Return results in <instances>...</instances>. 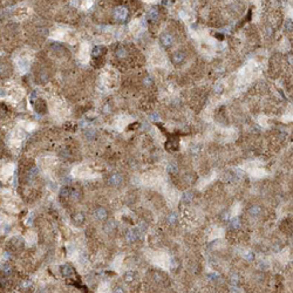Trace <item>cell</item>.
<instances>
[{"label": "cell", "instance_id": "obj_1", "mask_svg": "<svg viewBox=\"0 0 293 293\" xmlns=\"http://www.w3.org/2000/svg\"><path fill=\"white\" fill-rule=\"evenodd\" d=\"M127 15H128V9L123 7V6H118L114 9V18L118 21H123L127 19Z\"/></svg>", "mask_w": 293, "mask_h": 293}, {"label": "cell", "instance_id": "obj_2", "mask_svg": "<svg viewBox=\"0 0 293 293\" xmlns=\"http://www.w3.org/2000/svg\"><path fill=\"white\" fill-rule=\"evenodd\" d=\"M60 272H61V275H62L63 277L69 278V277H73V275H74V268H73L71 265H68V264H63V265H61V267H60Z\"/></svg>", "mask_w": 293, "mask_h": 293}, {"label": "cell", "instance_id": "obj_3", "mask_svg": "<svg viewBox=\"0 0 293 293\" xmlns=\"http://www.w3.org/2000/svg\"><path fill=\"white\" fill-rule=\"evenodd\" d=\"M123 181V176L121 174H113L110 177H109V184L112 185H120Z\"/></svg>", "mask_w": 293, "mask_h": 293}, {"label": "cell", "instance_id": "obj_4", "mask_svg": "<svg viewBox=\"0 0 293 293\" xmlns=\"http://www.w3.org/2000/svg\"><path fill=\"white\" fill-rule=\"evenodd\" d=\"M161 42H162V45L164 47H170L172 45V42H174V38L170 35L169 33H165V34H163L161 36Z\"/></svg>", "mask_w": 293, "mask_h": 293}, {"label": "cell", "instance_id": "obj_5", "mask_svg": "<svg viewBox=\"0 0 293 293\" xmlns=\"http://www.w3.org/2000/svg\"><path fill=\"white\" fill-rule=\"evenodd\" d=\"M95 217L98 221H105L108 217V212H107V210L105 208H98L95 210Z\"/></svg>", "mask_w": 293, "mask_h": 293}, {"label": "cell", "instance_id": "obj_6", "mask_svg": "<svg viewBox=\"0 0 293 293\" xmlns=\"http://www.w3.org/2000/svg\"><path fill=\"white\" fill-rule=\"evenodd\" d=\"M105 53H106V47H103V46H95L94 49H93V52H92V55H93L94 59H98V56H101L102 54Z\"/></svg>", "mask_w": 293, "mask_h": 293}, {"label": "cell", "instance_id": "obj_7", "mask_svg": "<svg viewBox=\"0 0 293 293\" xmlns=\"http://www.w3.org/2000/svg\"><path fill=\"white\" fill-rule=\"evenodd\" d=\"M125 238H127V240L129 243H134V241H136L138 239V233H137L136 230H129L127 232V235H125Z\"/></svg>", "mask_w": 293, "mask_h": 293}, {"label": "cell", "instance_id": "obj_8", "mask_svg": "<svg viewBox=\"0 0 293 293\" xmlns=\"http://www.w3.org/2000/svg\"><path fill=\"white\" fill-rule=\"evenodd\" d=\"M167 144V149L168 150H177L178 149V138L177 137H172L170 138Z\"/></svg>", "mask_w": 293, "mask_h": 293}, {"label": "cell", "instance_id": "obj_9", "mask_svg": "<svg viewBox=\"0 0 293 293\" xmlns=\"http://www.w3.org/2000/svg\"><path fill=\"white\" fill-rule=\"evenodd\" d=\"M85 219H86L85 218V215L82 212H78L73 216V222H74L75 225H82L85 223Z\"/></svg>", "mask_w": 293, "mask_h": 293}, {"label": "cell", "instance_id": "obj_10", "mask_svg": "<svg viewBox=\"0 0 293 293\" xmlns=\"http://www.w3.org/2000/svg\"><path fill=\"white\" fill-rule=\"evenodd\" d=\"M184 59H185V55L182 53V52H176V53L174 54V56H172V62L175 63V65H178V63L183 62Z\"/></svg>", "mask_w": 293, "mask_h": 293}, {"label": "cell", "instance_id": "obj_11", "mask_svg": "<svg viewBox=\"0 0 293 293\" xmlns=\"http://www.w3.org/2000/svg\"><path fill=\"white\" fill-rule=\"evenodd\" d=\"M11 244L13 245L14 249H19V248L24 246V240H22V238H20V237H14V238L11 239Z\"/></svg>", "mask_w": 293, "mask_h": 293}, {"label": "cell", "instance_id": "obj_12", "mask_svg": "<svg viewBox=\"0 0 293 293\" xmlns=\"http://www.w3.org/2000/svg\"><path fill=\"white\" fill-rule=\"evenodd\" d=\"M135 277H136L135 272H133V271H128V272H125V275H123V279H125V283L132 284L134 280H135Z\"/></svg>", "mask_w": 293, "mask_h": 293}, {"label": "cell", "instance_id": "obj_13", "mask_svg": "<svg viewBox=\"0 0 293 293\" xmlns=\"http://www.w3.org/2000/svg\"><path fill=\"white\" fill-rule=\"evenodd\" d=\"M250 215L251 216H253V217H258L260 213H261V208L260 206H258V205H253V206H251L250 208Z\"/></svg>", "mask_w": 293, "mask_h": 293}, {"label": "cell", "instance_id": "obj_14", "mask_svg": "<svg viewBox=\"0 0 293 293\" xmlns=\"http://www.w3.org/2000/svg\"><path fill=\"white\" fill-rule=\"evenodd\" d=\"M71 192H72V188L69 187H63L61 190H60V196L62 198H69L71 197Z\"/></svg>", "mask_w": 293, "mask_h": 293}, {"label": "cell", "instance_id": "obj_15", "mask_svg": "<svg viewBox=\"0 0 293 293\" xmlns=\"http://www.w3.org/2000/svg\"><path fill=\"white\" fill-rule=\"evenodd\" d=\"M115 55L118 58V59H123V58L127 56V49H125V47H118V48L116 49Z\"/></svg>", "mask_w": 293, "mask_h": 293}, {"label": "cell", "instance_id": "obj_16", "mask_svg": "<svg viewBox=\"0 0 293 293\" xmlns=\"http://www.w3.org/2000/svg\"><path fill=\"white\" fill-rule=\"evenodd\" d=\"M158 19V12L156 9H151L150 12L148 13V20L150 21H157Z\"/></svg>", "mask_w": 293, "mask_h": 293}, {"label": "cell", "instance_id": "obj_17", "mask_svg": "<svg viewBox=\"0 0 293 293\" xmlns=\"http://www.w3.org/2000/svg\"><path fill=\"white\" fill-rule=\"evenodd\" d=\"M238 283H239V277H238V275H237V273H232L230 277L231 286H237Z\"/></svg>", "mask_w": 293, "mask_h": 293}, {"label": "cell", "instance_id": "obj_18", "mask_svg": "<svg viewBox=\"0 0 293 293\" xmlns=\"http://www.w3.org/2000/svg\"><path fill=\"white\" fill-rule=\"evenodd\" d=\"M231 226H232L233 229H239L240 228V219L238 218V217L232 218V221H231Z\"/></svg>", "mask_w": 293, "mask_h": 293}, {"label": "cell", "instance_id": "obj_19", "mask_svg": "<svg viewBox=\"0 0 293 293\" xmlns=\"http://www.w3.org/2000/svg\"><path fill=\"white\" fill-rule=\"evenodd\" d=\"M168 222H169V224H175V223L177 222V215H176L175 212L170 213L168 217Z\"/></svg>", "mask_w": 293, "mask_h": 293}, {"label": "cell", "instance_id": "obj_20", "mask_svg": "<svg viewBox=\"0 0 293 293\" xmlns=\"http://www.w3.org/2000/svg\"><path fill=\"white\" fill-rule=\"evenodd\" d=\"M167 170H168V172H170V174H176L178 171V168L176 167V164H169L168 167H167Z\"/></svg>", "mask_w": 293, "mask_h": 293}, {"label": "cell", "instance_id": "obj_21", "mask_svg": "<svg viewBox=\"0 0 293 293\" xmlns=\"http://www.w3.org/2000/svg\"><path fill=\"white\" fill-rule=\"evenodd\" d=\"M79 197H80V194H79V191L76 190V189H73L72 188V192H71V197L69 198H72V199H79Z\"/></svg>", "mask_w": 293, "mask_h": 293}, {"label": "cell", "instance_id": "obj_22", "mask_svg": "<svg viewBox=\"0 0 293 293\" xmlns=\"http://www.w3.org/2000/svg\"><path fill=\"white\" fill-rule=\"evenodd\" d=\"M1 272H2L4 275H9V273L12 272V267L6 264V265H4V266L1 267Z\"/></svg>", "mask_w": 293, "mask_h": 293}, {"label": "cell", "instance_id": "obj_23", "mask_svg": "<svg viewBox=\"0 0 293 293\" xmlns=\"http://www.w3.org/2000/svg\"><path fill=\"white\" fill-rule=\"evenodd\" d=\"M8 67L6 65H0V75H7Z\"/></svg>", "mask_w": 293, "mask_h": 293}, {"label": "cell", "instance_id": "obj_24", "mask_svg": "<svg viewBox=\"0 0 293 293\" xmlns=\"http://www.w3.org/2000/svg\"><path fill=\"white\" fill-rule=\"evenodd\" d=\"M191 199H192V194H191L190 191H189V192H185L184 196H183V201H184V202H190Z\"/></svg>", "mask_w": 293, "mask_h": 293}, {"label": "cell", "instance_id": "obj_25", "mask_svg": "<svg viewBox=\"0 0 293 293\" xmlns=\"http://www.w3.org/2000/svg\"><path fill=\"white\" fill-rule=\"evenodd\" d=\"M154 280H155L156 283H161V281L163 280V277H162V275L156 273V275H154Z\"/></svg>", "mask_w": 293, "mask_h": 293}, {"label": "cell", "instance_id": "obj_26", "mask_svg": "<svg viewBox=\"0 0 293 293\" xmlns=\"http://www.w3.org/2000/svg\"><path fill=\"white\" fill-rule=\"evenodd\" d=\"M143 82H144V85H145V86L150 87V85H152V79L148 76V78H145V79H144V81H143Z\"/></svg>", "mask_w": 293, "mask_h": 293}, {"label": "cell", "instance_id": "obj_27", "mask_svg": "<svg viewBox=\"0 0 293 293\" xmlns=\"http://www.w3.org/2000/svg\"><path fill=\"white\" fill-rule=\"evenodd\" d=\"M113 293H125V290L121 286H116L115 288L113 290Z\"/></svg>", "mask_w": 293, "mask_h": 293}, {"label": "cell", "instance_id": "obj_28", "mask_svg": "<svg viewBox=\"0 0 293 293\" xmlns=\"http://www.w3.org/2000/svg\"><path fill=\"white\" fill-rule=\"evenodd\" d=\"M21 287H24V288H29V287H32V283H31V281H25V283L21 284Z\"/></svg>", "mask_w": 293, "mask_h": 293}, {"label": "cell", "instance_id": "obj_29", "mask_svg": "<svg viewBox=\"0 0 293 293\" xmlns=\"http://www.w3.org/2000/svg\"><path fill=\"white\" fill-rule=\"evenodd\" d=\"M142 229V231H145L147 230V224H144V223H141L140 224V230Z\"/></svg>", "mask_w": 293, "mask_h": 293}, {"label": "cell", "instance_id": "obj_30", "mask_svg": "<svg viewBox=\"0 0 293 293\" xmlns=\"http://www.w3.org/2000/svg\"><path fill=\"white\" fill-rule=\"evenodd\" d=\"M150 118L151 120H154V121H156V120L158 118V115H157V114H152V115L150 116Z\"/></svg>", "mask_w": 293, "mask_h": 293}, {"label": "cell", "instance_id": "obj_31", "mask_svg": "<svg viewBox=\"0 0 293 293\" xmlns=\"http://www.w3.org/2000/svg\"><path fill=\"white\" fill-rule=\"evenodd\" d=\"M38 293H47V291H46L45 288H40V290L38 291Z\"/></svg>", "mask_w": 293, "mask_h": 293}]
</instances>
